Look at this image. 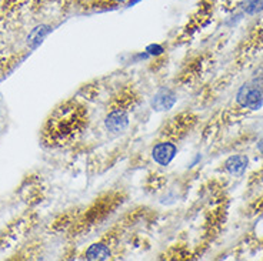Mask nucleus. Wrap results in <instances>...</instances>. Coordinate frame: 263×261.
Masks as SVG:
<instances>
[{
	"label": "nucleus",
	"mask_w": 263,
	"mask_h": 261,
	"mask_svg": "<svg viewBox=\"0 0 263 261\" xmlns=\"http://www.w3.org/2000/svg\"><path fill=\"white\" fill-rule=\"evenodd\" d=\"M257 150L260 151V153L263 154V137L260 138V140H259V143H257Z\"/></svg>",
	"instance_id": "13"
},
{
	"label": "nucleus",
	"mask_w": 263,
	"mask_h": 261,
	"mask_svg": "<svg viewBox=\"0 0 263 261\" xmlns=\"http://www.w3.org/2000/svg\"><path fill=\"white\" fill-rule=\"evenodd\" d=\"M176 153H178V147L172 142H160L152 149L153 160L160 166H169L176 156Z\"/></svg>",
	"instance_id": "6"
},
{
	"label": "nucleus",
	"mask_w": 263,
	"mask_h": 261,
	"mask_svg": "<svg viewBox=\"0 0 263 261\" xmlns=\"http://www.w3.org/2000/svg\"><path fill=\"white\" fill-rule=\"evenodd\" d=\"M243 10L248 14H257L263 10V0H243Z\"/></svg>",
	"instance_id": "11"
},
{
	"label": "nucleus",
	"mask_w": 263,
	"mask_h": 261,
	"mask_svg": "<svg viewBox=\"0 0 263 261\" xmlns=\"http://www.w3.org/2000/svg\"><path fill=\"white\" fill-rule=\"evenodd\" d=\"M110 250L107 246L105 244H102V243H99V244H92L90 247L87 248V251H86V258L90 261H102V260H107V258H110Z\"/></svg>",
	"instance_id": "9"
},
{
	"label": "nucleus",
	"mask_w": 263,
	"mask_h": 261,
	"mask_svg": "<svg viewBox=\"0 0 263 261\" xmlns=\"http://www.w3.org/2000/svg\"><path fill=\"white\" fill-rule=\"evenodd\" d=\"M115 2H126V0H115Z\"/></svg>",
	"instance_id": "15"
},
{
	"label": "nucleus",
	"mask_w": 263,
	"mask_h": 261,
	"mask_svg": "<svg viewBox=\"0 0 263 261\" xmlns=\"http://www.w3.org/2000/svg\"><path fill=\"white\" fill-rule=\"evenodd\" d=\"M138 2H140V0H130V3H129V6H132V5H135V3H138Z\"/></svg>",
	"instance_id": "14"
},
{
	"label": "nucleus",
	"mask_w": 263,
	"mask_h": 261,
	"mask_svg": "<svg viewBox=\"0 0 263 261\" xmlns=\"http://www.w3.org/2000/svg\"><path fill=\"white\" fill-rule=\"evenodd\" d=\"M120 203H122V197L118 194H107L103 198H99L98 202L87 210L85 218L82 220V227L87 229L89 226L102 222L110 213H113V210L116 209Z\"/></svg>",
	"instance_id": "2"
},
{
	"label": "nucleus",
	"mask_w": 263,
	"mask_h": 261,
	"mask_svg": "<svg viewBox=\"0 0 263 261\" xmlns=\"http://www.w3.org/2000/svg\"><path fill=\"white\" fill-rule=\"evenodd\" d=\"M163 52L164 49L160 45H149V46L146 47V53L149 56H159V54H162Z\"/></svg>",
	"instance_id": "12"
},
{
	"label": "nucleus",
	"mask_w": 263,
	"mask_h": 261,
	"mask_svg": "<svg viewBox=\"0 0 263 261\" xmlns=\"http://www.w3.org/2000/svg\"><path fill=\"white\" fill-rule=\"evenodd\" d=\"M246 167H248V157L246 156H232L224 162V169L232 176L243 174Z\"/></svg>",
	"instance_id": "8"
},
{
	"label": "nucleus",
	"mask_w": 263,
	"mask_h": 261,
	"mask_svg": "<svg viewBox=\"0 0 263 261\" xmlns=\"http://www.w3.org/2000/svg\"><path fill=\"white\" fill-rule=\"evenodd\" d=\"M87 113L85 109L74 102H67L56 109L46 127H45V140L50 146H62L70 142L83 129Z\"/></svg>",
	"instance_id": "1"
},
{
	"label": "nucleus",
	"mask_w": 263,
	"mask_h": 261,
	"mask_svg": "<svg viewBox=\"0 0 263 261\" xmlns=\"http://www.w3.org/2000/svg\"><path fill=\"white\" fill-rule=\"evenodd\" d=\"M237 105L249 110H259L263 106V90L257 85H245L236 94Z\"/></svg>",
	"instance_id": "3"
},
{
	"label": "nucleus",
	"mask_w": 263,
	"mask_h": 261,
	"mask_svg": "<svg viewBox=\"0 0 263 261\" xmlns=\"http://www.w3.org/2000/svg\"><path fill=\"white\" fill-rule=\"evenodd\" d=\"M105 126L110 133H122L129 126V114L125 109L113 107L110 113L106 116Z\"/></svg>",
	"instance_id": "4"
},
{
	"label": "nucleus",
	"mask_w": 263,
	"mask_h": 261,
	"mask_svg": "<svg viewBox=\"0 0 263 261\" xmlns=\"http://www.w3.org/2000/svg\"><path fill=\"white\" fill-rule=\"evenodd\" d=\"M192 123H193V117L189 116V114H180V116H176V117L172 118L171 123L164 127L162 136H166V137L171 138L180 137L182 134L186 133L187 129H191Z\"/></svg>",
	"instance_id": "5"
},
{
	"label": "nucleus",
	"mask_w": 263,
	"mask_h": 261,
	"mask_svg": "<svg viewBox=\"0 0 263 261\" xmlns=\"http://www.w3.org/2000/svg\"><path fill=\"white\" fill-rule=\"evenodd\" d=\"M49 32H50V26H47V25L36 26L27 36V45L30 46V49H36L49 34Z\"/></svg>",
	"instance_id": "10"
},
{
	"label": "nucleus",
	"mask_w": 263,
	"mask_h": 261,
	"mask_svg": "<svg viewBox=\"0 0 263 261\" xmlns=\"http://www.w3.org/2000/svg\"><path fill=\"white\" fill-rule=\"evenodd\" d=\"M176 94L172 92L171 89H160L156 92V94L153 96L152 98V107H153V110L156 111H166V110H171L172 107L175 106L176 103Z\"/></svg>",
	"instance_id": "7"
}]
</instances>
